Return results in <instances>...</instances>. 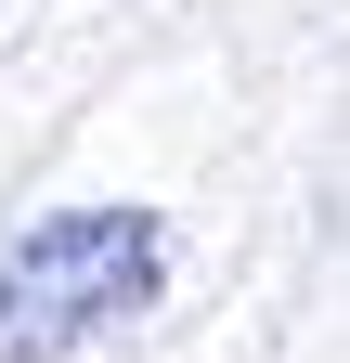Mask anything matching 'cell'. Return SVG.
<instances>
[{
	"label": "cell",
	"mask_w": 350,
	"mask_h": 363,
	"mask_svg": "<svg viewBox=\"0 0 350 363\" xmlns=\"http://www.w3.org/2000/svg\"><path fill=\"white\" fill-rule=\"evenodd\" d=\"M169 286L156 208H52L0 247V363H65Z\"/></svg>",
	"instance_id": "6da1fadb"
}]
</instances>
